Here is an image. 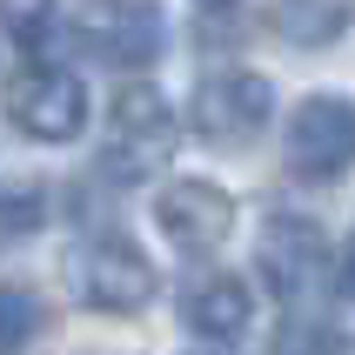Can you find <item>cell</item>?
Instances as JSON below:
<instances>
[{"mask_svg": "<svg viewBox=\"0 0 355 355\" xmlns=\"http://www.w3.org/2000/svg\"><path fill=\"white\" fill-rule=\"evenodd\" d=\"M268 355H349V336H342L336 322H282L275 329V349Z\"/></svg>", "mask_w": 355, "mask_h": 355, "instance_id": "cell-12", "label": "cell"}, {"mask_svg": "<svg viewBox=\"0 0 355 355\" xmlns=\"http://www.w3.org/2000/svg\"><path fill=\"white\" fill-rule=\"evenodd\" d=\"M342 295L355 302V241H349V248H342Z\"/></svg>", "mask_w": 355, "mask_h": 355, "instance_id": "cell-15", "label": "cell"}, {"mask_svg": "<svg viewBox=\"0 0 355 355\" xmlns=\"http://www.w3.org/2000/svg\"><path fill=\"white\" fill-rule=\"evenodd\" d=\"M181 315H188V329H195L201 342H235L241 329H248V315H255V302H248V288H241L235 275H201L188 295H181Z\"/></svg>", "mask_w": 355, "mask_h": 355, "instance_id": "cell-9", "label": "cell"}, {"mask_svg": "<svg viewBox=\"0 0 355 355\" xmlns=\"http://www.w3.org/2000/svg\"><path fill=\"white\" fill-rule=\"evenodd\" d=\"M201 7H221V0H201Z\"/></svg>", "mask_w": 355, "mask_h": 355, "instance_id": "cell-17", "label": "cell"}, {"mask_svg": "<svg viewBox=\"0 0 355 355\" xmlns=\"http://www.w3.org/2000/svg\"><path fill=\"white\" fill-rule=\"evenodd\" d=\"M282 155H288V175H295V181H336V175H349V168H355V107L336 101V94L302 101L295 114H288Z\"/></svg>", "mask_w": 355, "mask_h": 355, "instance_id": "cell-1", "label": "cell"}, {"mask_svg": "<svg viewBox=\"0 0 355 355\" xmlns=\"http://www.w3.org/2000/svg\"><path fill=\"white\" fill-rule=\"evenodd\" d=\"M201 355H228V349H201Z\"/></svg>", "mask_w": 355, "mask_h": 355, "instance_id": "cell-16", "label": "cell"}, {"mask_svg": "<svg viewBox=\"0 0 355 355\" xmlns=\"http://www.w3.org/2000/svg\"><path fill=\"white\" fill-rule=\"evenodd\" d=\"M7 114L34 141H74L87 128V87L67 67H34V74H20L7 87Z\"/></svg>", "mask_w": 355, "mask_h": 355, "instance_id": "cell-5", "label": "cell"}, {"mask_svg": "<svg viewBox=\"0 0 355 355\" xmlns=\"http://www.w3.org/2000/svg\"><path fill=\"white\" fill-rule=\"evenodd\" d=\"M155 221H161V235L175 241L181 255H208V248H221L228 228H235V201L221 195L215 181H168L155 195Z\"/></svg>", "mask_w": 355, "mask_h": 355, "instance_id": "cell-6", "label": "cell"}, {"mask_svg": "<svg viewBox=\"0 0 355 355\" xmlns=\"http://www.w3.org/2000/svg\"><path fill=\"white\" fill-rule=\"evenodd\" d=\"M322 261H329V241H322L315 221H302V215H275L255 241V268L275 295H309Z\"/></svg>", "mask_w": 355, "mask_h": 355, "instance_id": "cell-7", "label": "cell"}, {"mask_svg": "<svg viewBox=\"0 0 355 355\" xmlns=\"http://www.w3.org/2000/svg\"><path fill=\"white\" fill-rule=\"evenodd\" d=\"M40 208H47V195H40L34 181H20L14 195H0V228H7V235H34Z\"/></svg>", "mask_w": 355, "mask_h": 355, "instance_id": "cell-14", "label": "cell"}, {"mask_svg": "<svg viewBox=\"0 0 355 355\" xmlns=\"http://www.w3.org/2000/svg\"><path fill=\"white\" fill-rule=\"evenodd\" d=\"M168 148H175V114H168V101H161L155 87L128 80V87L114 94V148H107V161H114L121 175H141V168H155Z\"/></svg>", "mask_w": 355, "mask_h": 355, "instance_id": "cell-8", "label": "cell"}, {"mask_svg": "<svg viewBox=\"0 0 355 355\" xmlns=\"http://www.w3.org/2000/svg\"><path fill=\"white\" fill-rule=\"evenodd\" d=\"M54 0H0V27L20 40V47H40V40L54 34Z\"/></svg>", "mask_w": 355, "mask_h": 355, "instance_id": "cell-13", "label": "cell"}, {"mask_svg": "<svg viewBox=\"0 0 355 355\" xmlns=\"http://www.w3.org/2000/svg\"><path fill=\"white\" fill-rule=\"evenodd\" d=\"M40 322H47V309H40L34 288L27 282H0V355H27Z\"/></svg>", "mask_w": 355, "mask_h": 355, "instance_id": "cell-11", "label": "cell"}, {"mask_svg": "<svg viewBox=\"0 0 355 355\" xmlns=\"http://www.w3.org/2000/svg\"><path fill=\"white\" fill-rule=\"evenodd\" d=\"M74 27L87 40V54L107 67H148L161 54V34H168L155 0H80Z\"/></svg>", "mask_w": 355, "mask_h": 355, "instance_id": "cell-3", "label": "cell"}, {"mask_svg": "<svg viewBox=\"0 0 355 355\" xmlns=\"http://www.w3.org/2000/svg\"><path fill=\"white\" fill-rule=\"evenodd\" d=\"M268 27L295 47H322L349 27V0H275L268 7Z\"/></svg>", "mask_w": 355, "mask_h": 355, "instance_id": "cell-10", "label": "cell"}, {"mask_svg": "<svg viewBox=\"0 0 355 355\" xmlns=\"http://www.w3.org/2000/svg\"><path fill=\"white\" fill-rule=\"evenodd\" d=\"M74 282H80V302L101 309V315H135V309L155 302V268H148V255L128 248L121 235L87 241L80 261H74Z\"/></svg>", "mask_w": 355, "mask_h": 355, "instance_id": "cell-4", "label": "cell"}, {"mask_svg": "<svg viewBox=\"0 0 355 355\" xmlns=\"http://www.w3.org/2000/svg\"><path fill=\"white\" fill-rule=\"evenodd\" d=\"M275 114V87L248 67H221L195 87V128L201 141H215V148H241V141H255Z\"/></svg>", "mask_w": 355, "mask_h": 355, "instance_id": "cell-2", "label": "cell"}]
</instances>
